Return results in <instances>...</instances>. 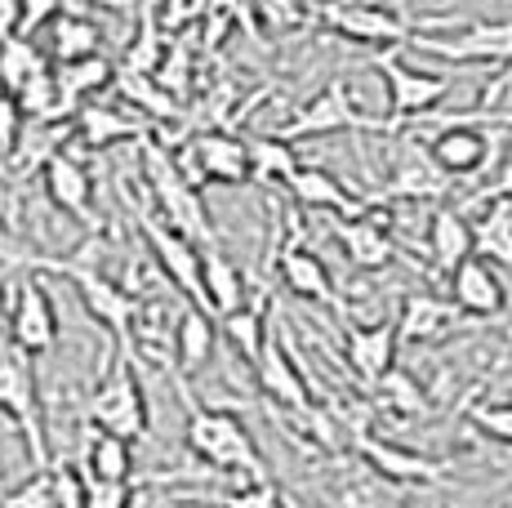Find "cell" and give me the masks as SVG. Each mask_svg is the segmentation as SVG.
<instances>
[{
  "label": "cell",
  "instance_id": "obj_1",
  "mask_svg": "<svg viewBox=\"0 0 512 508\" xmlns=\"http://www.w3.org/2000/svg\"><path fill=\"white\" fill-rule=\"evenodd\" d=\"M139 174H143V188L161 205V219L170 223V228H179L183 237H192V241L214 246V223L201 201V188L187 179L179 170V161H174V152L165 148V143H156L152 134L139 139Z\"/></svg>",
  "mask_w": 512,
  "mask_h": 508
},
{
  "label": "cell",
  "instance_id": "obj_2",
  "mask_svg": "<svg viewBox=\"0 0 512 508\" xmlns=\"http://www.w3.org/2000/svg\"><path fill=\"white\" fill-rule=\"evenodd\" d=\"M183 442L196 459L223 468V473L259 477V482H263V473H268L250 428H245L241 415H232V410H192L187 428H183Z\"/></svg>",
  "mask_w": 512,
  "mask_h": 508
},
{
  "label": "cell",
  "instance_id": "obj_3",
  "mask_svg": "<svg viewBox=\"0 0 512 508\" xmlns=\"http://www.w3.org/2000/svg\"><path fill=\"white\" fill-rule=\"evenodd\" d=\"M41 268L63 272V277L76 286V295H81L85 312L112 330V339L121 344L125 357L134 353L130 344H134V326H139V312L143 308H139V299H134L130 290H121L112 277H103V272L90 268V263H81V259H41Z\"/></svg>",
  "mask_w": 512,
  "mask_h": 508
},
{
  "label": "cell",
  "instance_id": "obj_4",
  "mask_svg": "<svg viewBox=\"0 0 512 508\" xmlns=\"http://www.w3.org/2000/svg\"><path fill=\"white\" fill-rule=\"evenodd\" d=\"M441 32H419L415 50L450 58V63H508L512 58V18H477V23H432Z\"/></svg>",
  "mask_w": 512,
  "mask_h": 508
},
{
  "label": "cell",
  "instance_id": "obj_5",
  "mask_svg": "<svg viewBox=\"0 0 512 508\" xmlns=\"http://www.w3.org/2000/svg\"><path fill=\"white\" fill-rule=\"evenodd\" d=\"M343 130L392 134V125L374 121V116L361 112L357 99H352V90H348V81H330L326 90H321L308 107H299V112H294L277 134L285 143H299V139H326V134H343Z\"/></svg>",
  "mask_w": 512,
  "mask_h": 508
},
{
  "label": "cell",
  "instance_id": "obj_6",
  "mask_svg": "<svg viewBox=\"0 0 512 508\" xmlns=\"http://www.w3.org/2000/svg\"><path fill=\"white\" fill-rule=\"evenodd\" d=\"M174 161L187 179L201 183H223V188H241L254 179V161H250V139H236L228 130H205L192 143L174 148Z\"/></svg>",
  "mask_w": 512,
  "mask_h": 508
},
{
  "label": "cell",
  "instance_id": "obj_7",
  "mask_svg": "<svg viewBox=\"0 0 512 508\" xmlns=\"http://www.w3.org/2000/svg\"><path fill=\"white\" fill-rule=\"evenodd\" d=\"M370 67L383 76V85H388V107H392L388 125H392V134H397L401 125L410 121V116H428L432 107H437V103L450 94V76H441V72H419V67H410L397 50L374 54Z\"/></svg>",
  "mask_w": 512,
  "mask_h": 508
},
{
  "label": "cell",
  "instance_id": "obj_8",
  "mask_svg": "<svg viewBox=\"0 0 512 508\" xmlns=\"http://www.w3.org/2000/svg\"><path fill=\"white\" fill-rule=\"evenodd\" d=\"M139 228H143V241H147V250H152L156 268L165 272V281H170L174 290H183L187 304L205 308V254L196 250V241L183 237L179 228H170L165 219H156V214H147V210H139Z\"/></svg>",
  "mask_w": 512,
  "mask_h": 508
},
{
  "label": "cell",
  "instance_id": "obj_9",
  "mask_svg": "<svg viewBox=\"0 0 512 508\" xmlns=\"http://www.w3.org/2000/svg\"><path fill=\"white\" fill-rule=\"evenodd\" d=\"M0 410L27 433V451L36 464H45V428H41V393H36V370L23 348H0Z\"/></svg>",
  "mask_w": 512,
  "mask_h": 508
},
{
  "label": "cell",
  "instance_id": "obj_10",
  "mask_svg": "<svg viewBox=\"0 0 512 508\" xmlns=\"http://www.w3.org/2000/svg\"><path fill=\"white\" fill-rule=\"evenodd\" d=\"M90 419H94V428L116 433V437H130V442H139L147 433V397H143L139 379H134L130 357L116 361L112 375L98 384V393L90 402Z\"/></svg>",
  "mask_w": 512,
  "mask_h": 508
},
{
  "label": "cell",
  "instance_id": "obj_11",
  "mask_svg": "<svg viewBox=\"0 0 512 508\" xmlns=\"http://www.w3.org/2000/svg\"><path fill=\"white\" fill-rule=\"evenodd\" d=\"M9 344L23 348L27 357H41L58 344V308L49 299L41 277H23L14 286V299H9Z\"/></svg>",
  "mask_w": 512,
  "mask_h": 508
},
{
  "label": "cell",
  "instance_id": "obj_12",
  "mask_svg": "<svg viewBox=\"0 0 512 508\" xmlns=\"http://www.w3.org/2000/svg\"><path fill=\"white\" fill-rule=\"evenodd\" d=\"M450 174L437 165V156L415 134H401L392 148V179L383 188L388 201H441L450 192Z\"/></svg>",
  "mask_w": 512,
  "mask_h": 508
},
{
  "label": "cell",
  "instance_id": "obj_13",
  "mask_svg": "<svg viewBox=\"0 0 512 508\" xmlns=\"http://www.w3.org/2000/svg\"><path fill=\"white\" fill-rule=\"evenodd\" d=\"M321 23L352 45H383V50H392V45L415 41V27L397 9L374 5V0H357V5H343V9H321Z\"/></svg>",
  "mask_w": 512,
  "mask_h": 508
},
{
  "label": "cell",
  "instance_id": "obj_14",
  "mask_svg": "<svg viewBox=\"0 0 512 508\" xmlns=\"http://www.w3.org/2000/svg\"><path fill=\"white\" fill-rule=\"evenodd\" d=\"M446 121L450 125H441V130L432 134L428 148H432L437 165L450 174V179H472V174H481L490 161H495L499 139L486 134L481 125H472L468 116H446Z\"/></svg>",
  "mask_w": 512,
  "mask_h": 508
},
{
  "label": "cell",
  "instance_id": "obj_15",
  "mask_svg": "<svg viewBox=\"0 0 512 508\" xmlns=\"http://www.w3.org/2000/svg\"><path fill=\"white\" fill-rule=\"evenodd\" d=\"M41 183H45L49 205H54L58 214L76 219L81 228H90V232L103 228V219H98V210H94V179L72 152H58L54 161L41 170Z\"/></svg>",
  "mask_w": 512,
  "mask_h": 508
},
{
  "label": "cell",
  "instance_id": "obj_16",
  "mask_svg": "<svg viewBox=\"0 0 512 508\" xmlns=\"http://www.w3.org/2000/svg\"><path fill=\"white\" fill-rule=\"evenodd\" d=\"M450 299H455V308L464 312V317L486 321V317H499V312L508 308V286H504L495 263L472 254V259H464L455 272H450Z\"/></svg>",
  "mask_w": 512,
  "mask_h": 508
},
{
  "label": "cell",
  "instance_id": "obj_17",
  "mask_svg": "<svg viewBox=\"0 0 512 508\" xmlns=\"http://www.w3.org/2000/svg\"><path fill=\"white\" fill-rule=\"evenodd\" d=\"M334 237H339L348 263L361 272H379L397 259V241H392V232H388V214H379V210H366V214H357V219H339Z\"/></svg>",
  "mask_w": 512,
  "mask_h": 508
},
{
  "label": "cell",
  "instance_id": "obj_18",
  "mask_svg": "<svg viewBox=\"0 0 512 508\" xmlns=\"http://www.w3.org/2000/svg\"><path fill=\"white\" fill-rule=\"evenodd\" d=\"M254 379H259V388L277 406H290V410H299V415L312 410V393H308V384H303L299 366H294V357H290V348H285L281 335H268L263 357L254 361Z\"/></svg>",
  "mask_w": 512,
  "mask_h": 508
},
{
  "label": "cell",
  "instance_id": "obj_19",
  "mask_svg": "<svg viewBox=\"0 0 512 508\" xmlns=\"http://www.w3.org/2000/svg\"><path fill=\"white\" fill-rule=\"evenodd\" d=\"M357 455L392 486H419V482H437L441 477L437 459L410 451V446L388 442V437H357Z\"/></svg>",
  "mask_w": 512,
  "mask_h": 508
},
{
  "label": "cell",
  "instance_id": "obj_20",
  "mask_svg": "<svg viewBox=\"0 0 512 508\" xmlns=\"http://www.w3.org/2000/svg\"><path fill=\"white\" fill-rule=\"evenodd\" d=\"M397 348H401V339H397L392 321H370V326L352 321L348 326V366L357 370L370 388L397 366Z\"/></svg>",
  "mask_w": 512,
  "mask_h": 508
},
{
  "label": "cell",
  "instance_id": "obj_21",
  "mask_svg": "<svg viewBox=\"0 0 512 508\" xmlns=\"http://www.w3.org/2000/svg\"><path fill=\"white\" fill-rule=\"evenodd\" d=\"M285 188H290V197L299 201L303 210H326V214H339V219H357V214L370 210V201H357L330 170H321V165H299Z\"/></svg>",
  "mask_w": 512,
  "mask_h": 508
},
{
  "label": "cell",
  "instance_id": "obj_22",
  "mask_svg": "<svg viewBox=\"0 0 512 508\" xmlns=\"http://www.w3.org/2000/svg\"><path fill=\"white\" fill-rule=\"evenodd\" d=\"M464 312L455 308V299H437V295H406L397 312V339L401 344H437L455 330V321Z\"/></svg>",
  "mask_w": 512,
  "mask_h": 508
},
{
  "label": "cell",
  "instance_id": "obj_23",
  "mask_svg": "<svg viewBox=\"0 0 512 508\" xmlns=\"http://www.w3.org/2000/svg\"><path fill=\"white\" fill-rule=\"evenodd\" d=\"M147 116L143 112H121L107 103H85L76 112V134L85 148H116V143H139L147 139Z\"/></svg>",
  "mask_w": 512,
  "mask_h": 508
},
{
  "label": "cell",
  "instance_id": "obj_24",
  "mask_svg": "<svg viewBox=\"0 0 512 508\" xmlns=\"http://www.w3.org/2000/svg\"><path fill=\"white\" fill-rule=\"evenodd\" d=\"M428 254L437 263V272H455L464 259L477 254V237H472V219L455 205H437L428 219Z\"/></svg>",
  "mask_w": 512,
  "mask_h": 508
},
{
  "label": "cell",
  "instance_id": "obj_25",
  "mask_svg": "<svg viewBox=\"0 0 512 508\" xmlns=\"http://www.w3.org/2000/svg\"><path fill=\"white\" fill-rule=\"evenodd\" d=\"M214 344H219V326H214V312L201 308V304H187L174 321V357L187 375L210 366L214 357Z\"/></svg>",
  "mask_w": 512,
  "mask_h": 508
},
{
  "label": "cell",
  "instance_id": "obj_26",
  "mask_svg": "<svg viewBox=\"0 0 512 508\" xmlns=\"http://www.w3.org/2000/svg\"><path fill=\"white\" fill-rule=\"evenodd\" d=\"M281 281L299 299H308V304H339V299H334V281H330L326 263H321L308 246H299V237L281 250Z\"/></svg>",
  "mask_w": 512,
  "mask_h": 508
},
{
  "label": "cell",
  "instance_id": "obj_27",
  "mask_svg": "<svg viewBox=\"0 0 512 508\" xmlns=\"http://www.w3.org/2000/svg\"><path fill=\"white\" fill-rule=\"evenodd\" d=\"M85 477L94 482H130L134 477V442L130 437L103 433V428H85Z\"/></svg>",
  "mask_w": 512,
  "mask_h": 508
},
{
  "label": "cell",
  "instance_id": "obj_28",
  "mask_svg": "<svg viewBox=\"0 0 512 508\" xmlns=\"http://www.w3.org/2000/svg\"><path fill=\"white\" fill-rule=\"evenodd\" d=\"M54 76H58V90L63 99L81 112L85 103H94L107 85H116V67L107 54H90V58H76V63H54Z\"/></svg>",
  "mask_w": 512,
  "mask_h": 508
},
{
  "label": "cell",
  "instance_id": "obj_29",
  "mask_svg": "<svg viewBox=\"0 0 512 508\" xmlns=\"http://www.w3.org/2000/svg\"><path fill=\"white\" fill-rule=\"evenodd\" d=\"M205 308L214 317H232L245 308V277L219 246H205Z\"/></svg>",
  "mask_w": 512,
  "mask_h": 508
},
{
  "label": "cell",
  "instance_id": "obj_30",
  "mask_svg": "<svg viewBox=\"0 0 512 508\" xmlns=\"http://www.w3.org/2000/svg\"><path fill=\"white\" fill-rule=\"evenodd\" d=\"M472 237H477L481 259H490L495 268H512V197L486 201V210L472 223Z\"/></svg>",
  "mask_w": 512,
  "mask_h": 508
},
{
  "label": "cell",
  "instance_id": "obj_31",
  "mask_svg": "<svg viewBox=\"0 0 512 508\" xmlns=\"http://www.w3.org/2000/svg\"><path fill=\"white\" fill-rule=\"evenodd\" d=\"M45 32H49V58L54 63H76V58L103 54V32L85 14H58Z\"/></svg>",
  "mask_w": 512,
  "mask_h": 508
},
{
  "label": "cell",
  "instance_id": "obj_32",
  "mask_svg": "<svg viewBox=\"0 0 512 508\" xmlns=\"http://www.w3.org/2000/svg\"><path fill=\"white\" fill-rule=\"evenodd\" d=\"M49 67H54V58L45 50H36L32 36H5V41H0V85H5V90L23 94Z\"/></svg>",
  "mask_w": 512,
  "mask_h": 508
},
{
  "label": "cell",
  "instance_id": "obj_33",
  "mask_svg": "<svg viewBox=\"0 0 512 508\" xmlns=\"http://www.w3.org/2000/svg\"><path fill=\"white\" fill-rule=\"evenodd\" d=\"M468 121H486L495 130H512V58L499 63V72H490L481 81V94H477V112H468Z\"/></svg>",
  "mask_w": 512,
  "mask_h": 508
},
{
  "label": "cell",
  "instance_id": "obj_34",
  "mask_svg": "<svg viewBox=\"0 0 512 508\" xmlns=\"http://www.w3.org/2000/svg\"><path fill=\"white\" fill-rule=\"evenodd\" d=\"M250 161H254V179L259 183H290L294 170H299V156H294V148L281 134H254Z\"/></svg>",
  "mask_w": 512,
  "mask_h": 508
},
{
  "label": "cell",
  "instance_id": "obj_35",
  "mask_svg": "<svg viewBox=\"0 0 512 508\" xmlns=\"http://www.w3.org/2000/svg\"><path fill=\"white\" fill-rule=\"evenodd\" d=\"M223 335H228V344L254 366V361L263 357V344H268V312H263V304H245L241 312L223 317Z\"/></svg>",
  "mask_w": 512,
  "mask_h": 508
},
{
  "label": "cell",
  "instance_id": "obj_36",
  "mask_svg": "<svg viewBox=\"0 0 512 508\" xmlns=\"http://www.w3.org/2000/svg\"><path fill=\"white\" fill-rule=\"evenodd\" d=\"M374 393H379V402L392 410V415H423L428 410V393H423V384L410 370H401V366H392L388 375L374 384Z\"/></svg>",
  "mask_w": 512,
  "mask_h": 508
},
{
  "label": "cell",
  "instance_id": "obj_37",
  "mask_svg": "<svg viewBox=\"0 0 512 508\" xmlns=\"http://www.w3.org/2000/svg\"><path fill=\"white\" fill-rule=\"evenodd\" d=\"M121 90H125V99H130V103L143 107L147 121H170V116L179 112L174 99H170V90H165V85H156V81H147V76H139V72H130V81H125Z\"/></svg>",
  "mask_w": 512,
  "mask_h": 508
},
{
  "label": "cell",
  "instance_id": "obj_38",
  "mask_svg": "<svg viewBox=\"0 0 512 508\" xmlns=\"http://www.w3.org/2000/svg\"><path fill=\"white\" fill-rule=\"evenodd\" d=\"M23 130H27V112H23V99H18L14 90H5L0 85V156H14L18 148V139H23Z\"/></svg>",
  "mask_w": 512,
  "mask_h": 508
},
{
  "label": "cell",
  "instance_id": "obj_39",
  "mask_svg": "<svg viewBox=\"0 0 512 508\" xmlns=\"http://www.w3.org/2000/svg\"><path fill=\"white\" fill-rule=\"evenodd\" d=\"M5 508H58L54 495V468H41L32 482H23L14 495L5 500Z\"/></svg>",
  "mask_w": 512,
  "mask_h": 508
},
{
  "label": "cell",
  "instance_id": "obj_40",
  "mask_svg": "<svg viewBox=\"0 0 512 508\" xmlns=\"http://www.w3.org/2000/svg\"><path fill=\"white\" fill-rule=\"evenodd\" d=\"M472 424H477L486 437H495V442H508L512 446V406L508 402H481V406H472Z\"/></svg>",
  "mask_w": 512,
  "mask_h": 508
},
{
  "label": "cell",
  "instance_id": "obj_41",
  "mask_svg": "<svg viewBox=\"0 0 512 508\" xmlns=\"http://www.w3.org/2000/svg\"><path fill=\"white\" fill-rule=\"evenodd\" d=\"M85 491H90V477H81V468H72V464H58L54 468L58 508H85Z\"/></svg>",
  "mask_w": 512,
  "mask_h": 508
},
{
  "label": "cell",
  "instance_id": "obj_42",
  "mask_svg": "<svg viewBox=\"0 0 512 508\" xmlns=\"http://www.w3.org/2000/svg\"><path fill=\"white\" fill-rule=\"evenodd\" d=\"M134 504V482H94L85 491V508H130Z\"/></svg>",
  "mask_w": 512,
  "mask_h": 508
},
{
  "label": "cell",
  "instance_id": "obj_43",
  "mask_svg": "<svg viewBox=\"0 0 512 508\" xmlns=\"http://www.w3.org/2000/svg\"><path fill=\"white\" fill-rule=\"evenodd\" d=\"M58 14H63V0H23V23H18V36L41 32V27H49Z\"/></svg>",
  "mask_w": 512,
  "mask_h": 508
},
{
  "label": "cell",
  "instance_id": "obj_44",
  "mask_svg": "<svg viewBox=\"0 0 512 508\" xmlns=\"http://www.w3.org/2000/svg\"><path fill=\"white\" fill-rule=\"evenodd\" d=\"M228 508H281V500H277V486H272V482L250 486L245 495H232Z\"/></svg>",
  "mask_w": 512,
  "mask_h": 508
},
{
  "label": "cell",
  "instance_id": "obj_45",
  "mask_svg": "<svg viewBox=\"0 0 512 508\" xmlns=\"http://www.w3.org/2000/svg\"><path fill=\"white\" fill-rule=\"evenodd\" d=\"M495 197H512V148L504 152V165H499V174H495V183H490V188H481V205L486 201H495Z\"/></svg>",
  "mask_w": 512,
  "mask_h": 508
},
{
  "label": "cell",
  "instance_id": "obj_46",
  "mask_svg": "<svg viewBox=\"0 0 512 508\" xmlns=\"http://www.w3.org/2000/svg\"><path fill=\"white\" fill-rule=\"evenodd\" d=\"M18 23H23V0H0V41L18 36Z\"/></svg>",
  "mask_w": 512,
  "mask_h": 508
},
{
  "label": "cell",
  "instance_id": "obj_47",
  "mask_svg": "<svg viewBox=\"0 0 512 508\" xmlns=\"http://www.w3.org/2000/svg\"><path fill=\"white\" fill-rule=\"evenodd\" d=\"M23 259H27L23 246H18V241L9 237V228L0 223V263H23ZM27 263H32V259H27Z\"/></svg>",
  "mask_w": 512,
  "mask_h": 508
},
{
  "label": "cell",
  "instance_id": "obj_48",
  "mask_svg": "<svg viewBox=\"0 0 512 508\" xmlns=\"http://www.w3.org/2000/svg\"><path fill=\"white\" fill-rule=\"evenodd\" d=\"M94 9H103V14H130L134 5H139V0H90Z\"/></svg>",
  "mask_w": 512,
  "mask_h": 508
},
{
  "label": "cell",
  "instance_id": "obj_49",
  "mask_svg": "<svg viewBox=\"0 0 512 508\" xmlns=\"http://www.w3.org/2000/svg\"><path fill=\"white\" fill-rule=\"evenodd\" d=\"M504 402H508V406H512V393H508V397H504Z\"/></svg>",
  "mask_w": 512,
  "mask_h": 508
},
{
  "label": "cell",
  "instance_id": "obj_50",
  "mask_svg": "<svg viewBox=\"0 0 512 508\" xmlns=\"http://www.w3.org/2000/svg\"><path fill=\"white\" fill-rule=\"evenodd\" d=\"M374 5H383V0H374Z\"/></svg>",
  "mask_w": 512,
  "mask_h": 508
}]
</instances>
